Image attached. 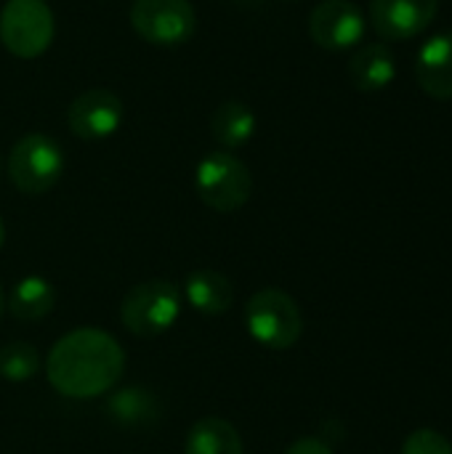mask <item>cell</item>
Returning <instances> with one entry per match:
<instances>
[{"label": "cell", "mask_w": 452, "mask_h": 454, "mask_svg": "<svg viewBox=\"0 0 452 454\" xmlns=\"http://www.w3.org/2000/svg\"><path fill=\"white\" fill-rule=\"evenodd\" d=\"M125 370L120 343L96 327H77L56 340L48 354V383L69 399H96L117 386Z\"/></svg>", "instance_id": "cell-1"}, {"label": "cell", "mask_w": 452, "mask_h": 454, "mask_svg": "<svg viewBox=\"0 0 452 454\" xmlns=\"http://www.w3.org/2000/svg\"><path fill=\"white\" fill-rule=\"evenodd\" d=\"M245 327L256 343L269 351H288L304 333V317L298 303L274 287L258 290L245 306Z\"/></svg>", "instance_id": "cell-2"}, {"label": "cell", "mask_w": 452, "mask_h": 454, "mask_svg": "<svg viewBox=\"0 0 452 454\" xmlns=\"http://www.w3.org/2000/svg\"><path fill=\"white\" fill-rule=\"evenodd\" d=\"M197 197L216 213L240 210L253 194V176L248 165L232 152H210L194 170Z\"/></svg>", "instance_id": "cell-3"}, {"label": "cell", "mask_w": 452, "mask_h": 454, "mask_svg": "<svg viewBox=\"0 0 452 454\" xmlns=\"http://www.w3.org/2000/svg\"><path fill=\"white\" fill-rule=\"evenodd\" d=\"M181 314V293L168 279H152L136 285L120 306L123 327L139 338H155L168 333Z\"/></svg>", "instance_id": "cell-4"}, {"label": "cell", "mask_w": 452, "mask_h": 454, "mask_svg": "<svg viewBox=\"0 0 452 454\" xmlns=\"http://www.w3.org/2000/svg\"><path fill=\"white\" fill-rule=\"evenodd\" d=\"M64 149L45 133L21 136L8 154V176L24 194H43L53 189L64 173Z\"/></svg>", "instance_id": "cell-5"}, {"label": "cell", "mask_w": 452, "mask_h": 454, "mask_svg": "<svg viewBox=\"0 0 452 454\" xmlns=\"http://www.w3.org/2000/svg\"><path fill=\"white\" fill-rule=\"evenodd\" d=\"M53 11L45 0H8L0 11V43L19 59H37L53 43Z\"/></svg>", "instance_id": "cell-6"}, {"label": "cell", "mask_w": 452, "mask_h": 454, "mask_svg": "<svg viewBox=\"0 0 452 454\" xmlns=\"http://www.w3.org/2000/svg\"><path fill=\"white\" fill-rule=\"evenodd\" d=\"M131 24L141 40L173 48L194 35L197 13L189 0H133Z\"/></svg>", "instance_id": "cell-7"}, {"label": "cell", "mask_w": 452, "mask_h": 454, "mask_svg": "<svg viewBox=\"0 0 452 454\" xmlns=\"http://www.w3.org/2000/svg\"><path fill=\"white\" fill-rule=\"evenodd\" d=\"M123 117L125 106L120 96L107 88H91L80 93L67 109V125L83 141L109 138L123 125Z\"/></svg>", "instance_id": "cell-8"}, {"label": "cell", "mask_w": 452, "mask_h": 454, "mask_svg": "<svg viewBox=\"0 0 452 454\" xmlns=\"http://www.w3.org/2000/svg\"><path fill=\"white\" fill-rule=\"evenodd\" d=\"M309 35L325 51L354 48L365 35V13L352 0H322L309 16Z\"/></svg>", "instance_id": "cell-9"}, {"label": "cell", "mask_w": 452, "mask_h": 454, "mask_svg": "<svg viewBox=\"0 0 452 454\" xmlns=\"http://www.w3.org/2000/svg\"><path fill=\"white\" fill-rule=\"evenodd\" d=\"M440 0H370V24L384 40H410L432 27Z\"/></svg>", "instance_id": "cell-10"}, {"label": "cell", "mask_w": 452, "mask_h": 454, "mask_svg": "<svg viewBox=\"0 0 452 454\" xmlns=\"http://www.w3.org/2000/svg\"><path fill=\"white\" fill-rule=\"evenodd\" d=\"M416 77L426 96L452 101V32L429 37L416 56Z\"/></svg>", "instance_id": "cell-11"}, {"label": "cell", "mask_w": 452, "mask_h": 454, "mask_svg": "<svg viewBox=\"0 0 452 454\" xmlns=\"http://www.w3.org/2000/svg\"><path fill=\"white\" fill-rule=\"evenodd\" d=\"M394 74H397V61L386 43L362 45L349 61V77L354 88L368 90V93L389 88Z\"/></svg>", "instance_id": "cell-12"}, {"label": "cell", "mask_w": 452, "mask_h": 454, "mask_svg": "<svg viewBox=\"0 0 452 454\" xmlns=\"http://www.w3.org/2000/svg\"><path fill=\"white\" fill-rule=\"evenodd\" d=\"M184 293H186V301L200 314H208V317L226 314L234 303L232 282L221 271H213V269H200V271L189 274Z\"/></svg>", "instance_id": "cell-13"}, {"label": "cell", "mask_w": 452, "mask_h": 454, "mask_svg": "<svg viewBox=\"0 0 452 454\" xmlns=\"http://www.w3.org/2000/svg\"><path fill=\"white\" fill-rule=\"evenodd\" d=\"M184 454H242V439L229 420L202 418L189 428Z\"/></svg>", "instance_id": "cell-14"}, {"label": "cell", "mask_w": 452, "mask_h": 454, "mask_svg": "<svg viewBox=\"0 0 452 454\" xmlns=\"http://www.w3.org/2000/svg\"><path fill=\"white\" fill-rule=\"evenodd\" d=\"M210 130L224 149H240L256 133V114L242 101H224L210 117Z\"/></svg>", "instance_id": "cell-15"}, {"label": "cell", "mask_w": 452, "mask_h": 454, "mask_svg": "<svg viewBox=\"0 0 452 454\" xmlns=\"http://www.w3.org/2000/svg\"><path fill=\"white\" fill-rule=\"evenodd\" d=\"M56 306V293L43 277H24L13 285L8 298V311L19 322H40Z\"/></svg>", "instance_id": "cell-16"}, {"label": "cell", "mask_w": 452, "mask_h": 454, "mask_svg": "<svg viewBox=\"0 0 452 454\" xmlns=\"http://www.w3.org/2000/svg\"><path fill=\"white\" fill-rule=\"evenodd\" d=\"M107 415L112 420H117L120 426H144V423L157 420L160 404L147 388L133 386V388H123V391L109 396Z\"/></svg>", "instance_id": "cell-17"}, {"label": "cell", "mask_w": 452, "mask_h": 454, "mask_svg": "<svg viewBox=\"0 0 452 454\" xmlns=\"http://www.w3.org/2000/svg\"><path fill=\"white\" fill-rule=\"evenodd\" d=\"M40 370V354L32 343H8L0 348V378L11 383H24Z\"/></svg>", "instance_id": "cell-18"}, {"label": "cell", "mask_w": 452, "mask_h": 454, "mask_svg": "<svg viewBox=\"0 0 452 454\" xmlns=\"http://www.w3.org/2000/svg\"><path fill=\"white\" fill-rule=\"evenodd\" d=\"M402 454H452V444L434 428H418L405 439Z\"/></svg>", "instance_id": "cell-19"}, {"label": "cell", "mask_w": 452, "mask_h": 454, "mask_svg": "<svg viewBox=\"0 0 452 454\" xmlns=\"http://www.w3.org/2000/svg\"><path fill=\"white\" fill-rule=\"evenodd\" d=\"M285 454H333V450H330L322 439L309 436V439H298V442H293Z\"/></svg>", "instance_id": "cell-20"}, {"label": "cell", "mask_w": 452, "mask_h": 454, "mask_svg": "<svg viewBox=\"0 0 452 454\" xmlns=\"http://www.w3.org/2000/svg\"><path fill=\"white\" fill-rule=\"evenodd\" d=\"M3 242H5V226H3V221H0V247H3Z\"/></svg>", "instance_id": "cell-21"}, {"label": "cell", "mask_w": 452, "mask_h": 454, "mask_svg": "<svg viewBox=\"0 0 452 454\" xmlns=\"http://www.w3.org/2000/svg\"><path fill=\"white\" fill-rule=\"evenodd\" d=\"M0 314H3V287H0Z\"/></svg>", "instance_id": "cell-22"}, {"label": "cell", "mask_w": 452, "mask_h": 454, "mask_svg": "<svg viewBox=\"0 0 452 454\" xmlns=\"http://www.w3.org/2000/svg\"><path fill=\"white\" fill-rule=\"evenodd\" d=\"M45 3H48V0H45Z\"/></svg>", "instance_id": "cell-23"}]
</instances>
